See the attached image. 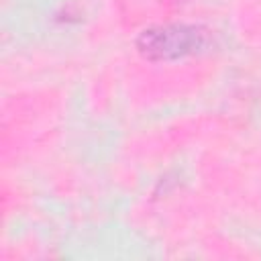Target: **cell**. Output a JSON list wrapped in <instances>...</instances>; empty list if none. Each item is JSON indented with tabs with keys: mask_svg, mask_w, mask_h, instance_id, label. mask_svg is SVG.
I'll use <instances>...</instances> for the list:
<instances>
[{
	"mask_svg": "<svg viewBox=\"0 0 261 261\" xmlns=\"http://www.w3.org/2000/svg\"><path fill=\"white\" fill-rule=\"evenodd\" d=\"M208 33L200 27L169 24L143 31L137 47L147 59H177L204 49Z\"/></svg>",
	"mask_w": 261,
	"mask_h": 261,
	"instance_id": "1",
	"label": "cell"
}]
</instances>
